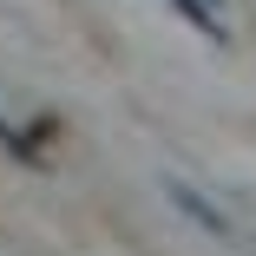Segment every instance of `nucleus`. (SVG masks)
Listing matches in <instances>:
<instances>
[{
  "instance_id": "nucleus-2",
  "label": "nucleus",
  "mask_w": 256,
  "mask_h": 256,
  "mask_svg": "<svg viewBox=\"0 0 256 256\" xmlns=\"http://www.w3.org/2000/svg\"><path fill=\"white\" fill-rule=\"evenodd\" d=\"M178 14L197 26V33H210V40H224V20H217V7L210 0H178Z\"/></svg>"
},
{
  "instance_id": "nucleus-1",
  "label": "nucleus",
  "mask_w": 256,
  "mask_h": 256,
  "mask_svg": "<svg viewBox=\"0 0 256 256\" xmlns=\"http://www.w3.org/2000/svg\"><path fill=\"white\" fill-rule=\"evenodd\" d=\"M164 190H171V204H178V210H184L190 224H204L210 236H236V230H230V217L217 210V204H204V197H197L190 184H164Z\"/></svg>"
}]
</instances>
